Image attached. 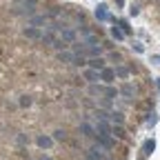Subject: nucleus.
<instances>
[{
  "instance_id": "9d476101",
  "label": "nucleus",
  "mask_w": 160,
  "mask_h": 160,
  "mask_svg": "<svg viewBox=\"0 0 160 160\" xmlns=\"http://www.w3.org/2000/svg\"><path fill=\"white\" fill-rule=\"evenodd\" d=\"M113 80H116V69H111V67L100 69V82H105V85H113Z\"/></svg>"
},
{
  "instance_id": "4468645a",
  "label": "nucleus",
  "mask_w": 160,
  "mask_h": 160,
  "mask_svg": "<svg viewBox=\"0 0 160 160\" xmlns=\"http://www.w3.org/2000/svg\"><path fill=\"white\" fill-rule=\"evenodd\" d=\"M93 16H96V20H98V22H107V20H109L107 5H98V7H96V11H93Z\"/></svg>"
},
{
  "instance_id": "412c9836",
  "label": "nucleus",
  "mask_w": 160,
  "mask_h": 160,
  "mask_svg": "<svg viewBox=\"0 0 160 160\" xmlns=\"http://www.w3.org/2000/svg\"><path fill=\"white\" fill-rule=\"evenodd\" d=\"M51 138L56 140V142H67V138H69V133H67V129L62 127V129H56V131L51 133Z\"/></svg>"
},
{
  "instance_id": "a211bd4d",
  "label": "nucleus",
  "mask_w": 160,
  "mask_h": 160,
  "mask_svg": "<svg viewBox=\"0 0 160 160\" xmlns=\"http://www.w3.org/2000/svg\"><path fill=\"white\" fill-rule=\"evenodd\" d=\"M111 136L116 140H127V131H125L122 125H111Z\"/></svg>"
},
{
  "instance_id": "c9c22d12",
  "label": "nucleus",
  "mask_w": 160,
  "mask_h": 160,
  "mask_svg": "<svg viewBox=\"0 0 160 160\" xmlns=\"http://www.w3.org/2000/svg\"><path fill=\"white\" fill-rule=\"evenodd\" d=\"M156 87H158V93H160V78H156Z\"/></svg>"
},
{
  "instance_id": "a878e982",
  "label": "nucleus",
  "mask_w": 160,
  "mask_h": 160,
  "mask_svg": "<svg viewBox=\"0 0 160 160\" xmlns=\"http://www.w3.org/2000/svg\"><path fill=\"white\" fill-rule=\"evenodd\" d=\"M156 122H158V113H156V111H151V113H149V118H147V127H156Z\"/></svg>"
},
{
  "instance_id": "f257e3e1",
  "label": "nucleus",
  "mask_w": 160,
  "mask_h": 160,
  "mask_svg": "<svg viewBox=\"0 0 160 160\" xmlns=\"http://www.w3.org/2000/svg\"><path fill=\"white\" fill-rule=\"evenodd\" d=\"M38 7V0H13V13L16 16H33Z\"/></svg>"
},
{
  "instance_id": "f3484780",
  "label": "nucleus",
  "mask_w": 160,
  "mask_h": 160,
  "mask_svg": "<svg viewBox=\"0 0 160 160\" xmlns=\"http://www.w3.org/2000/svg\"><path fill=\"white\" fill-rule=\"evenodd\" d=\"M109 33H111V38H113V40H116V42H122V40H125V38H127V33H125V31H122V29H120V27H118V25H116V22H113V27H111V29H109Z\"/></svg>"
},
{
  "instance_id": "5701e85b",
  "label": "nucleus",
  "mask_w": 160,
  "mask_h": 160,
  "mask_svg": "<svg viewBox=\"0 0 160 160\" xmlns=\"http://www.w3.org/2000/svg\"><path fill=\"white\" fill-rule=\"evenodd\" d=\"M40 42H45V45H49V47H53V42H56V36H53V31H42V40Z\"/></svg>"
},
{
  "instance_id": "f8f14e48",
  "label": "nucleus",
  "mask_w": 160,
  "mask_h": 160,
  "mask_svg": "<svg viewBox=\"0 0 160 160\" xmlns=\"http://www.w3.org/2000/svg\"><path fill=\"white\" fill-rule=\"evenodd\" d=\"M118 89H120V96H122V98H127V100L136 96V85H131V82H122Z\"/></svg>"
},
{
  "instance_id": "dca6fc26",
  "label": "nucleus",
  "mask_w": 160,
  "mask_h": 160,
  "mask_svg": "<svg viewBox=\"0 0 160 160\" xmlns=\"http://www.w3.org/2000/svg\"><path fill=\"white\" fill-rule=\"evenodd\" d=\"M82 42H85L87 47L102 45V42H100V36H98V33H93V31H89V33H85V36H82Z\"/></svg>"
},
{
  "instance_id": "2f4dec72",
  "label": "nucleus",
  "mask_w": 160,
  "mask_h": 160,
  "mask_svg": "<svg viewBox=\"0 0 160 160\" xmlns=\"http://www.w3.org/2000/svg\"><path fill=\"white\" fill-rule=\"evenodd\" d=\"M138 13H140V9H138L136 5H131V9H129V16H133V18H136Z\"/></svg>"
},
{
  "instance_id": "aec40b11",
  "label": "nucleus",
  "mask_w": 160,
  "mask_h": 160,
  "mask_svg": "<svg viewBox=\"0 0 160 160\" xmlns=\"http://www.w3.org/2000/svg\"><path fill=\"white\" fill-rule=\"evenodd\" d=\"M153 151H156V140H153V138L145 140V145H142V156H147V158H149Z\"/></svg>"
},
{
  "instance_id": "7c9ffc66",
  "label": "nucleus",
  "mask_w": 160,
  "mask_h": 160,
  "mask_svg": "<svg viewBox=\"0 0 160 160\" xmlns=\"http://www.w3.org/2000/svg\"><path fill=\"white\" fill-rule=\"evenodd\" d=\"M78 31L85 36V33H89V31H91V27H89V25H82V27H78Z\"/></svg>"
},
{
  "instance_id": "c756f323",
  "label": "nucleus",
  "mask_w": 160,
  "mask_h": 160,
  "mask_svg": "<svg viewBox=\"0 0 160 160\" xmlns=\"http://www.w3.org/2000/svg\"><path fill=\"white\" fill-rule=\"evenodd\" d=\"M27 142H29V138L25 133H18V145H27Z\"/></svg>"
},
{
  "instance_id": "6e6552de",
  "label": "nucleus",
  "mask_w": 160,
  "mask_h": 160,
  "mask_svg": "<svg viewBox=\"0 0 160 160\" xmlns=\"http://www.w3.org/2000/svg\"><path fill=\"white\" fill-rule=\"evenodd\" d=\"M82 80H85L87 85H96V82H100V71H96V69L87 67V69L82 71Z\"/></svg>"
},
{
  "instance_id": "0eeeda50",
  "label": "nucleus",
  "mask_w": 160,
  "mask_h": 160,
  "mask_svg": "<svg viewBox=\"0 0 160 160\" xmlns=\"http://www.w3.org/2000/svg\"><path fill=\"white\" fill-rule=\"evenodd\" d=\"M78 131H80V136H82V138H93V136H96V127L89 122V120H82V122L78 125Z\"/></svg>"
},
{
  "instance_id": "e433bc0d",
  "label": "nucleus",
  "mask_w": 160,
  "mask_h": 160,
  "mask_svg": "<svg viewBox=\"0 0 160 160\" xmlns=\"http://www.w3.org/2000/svg\"><path fill=\"white\" fill-rule=\"evenodd\" d=\"M116 5H118V7H122V5H125V0H116Z\"/></svg>"
},
{
  "instance_id": "6ab92c4d",
  "label": "nucleus",
  "mask_w": 160,
  "mask_h": 160,
  "mask_svg": "<svg viewBox=\"0 0 160 160\" xmlns=\"http://www.w3.org/2000/svg\"><path fill=\"white\" fill-rule=\"evenodd\" d=\"M109 120H111V125H125V113L111 109V111H109Z\"/></svg>"
},
{
  "instance_id": "ddd939ff",
  "label": "nucleus",
  "mask_w": 160,
  "mask_h": 160,
  "mask_svg": "<svg viewBox=\"0 0 160 160\" xmlns=\"http://www.w3.org/2000/svg\"><path fill=\"white\" fill-rule=\"evenodd\" d=\"M118 96H120V89H118V87H113V85H105V87H102V98L116 100Z\"/></svg>"
},
{
  "instance_id": "9b49d317",
  "label": "nucleus",
  "mask_w": 160,
  "mask_h": 160,
  "mask_svg": "<svg viewBox=\"0 0 160 160\" xmlns=\"http://www.w3.org/2000/svg\"><path fill=\"white\" fill-rule=\"evenodd\" d=\"M58 58V62H62V65H73V51L71 49H62V51H58L56 53Z\"/></svg>"
},
{
  "instance_id": "1a4fd4ad",
  "label": "nucleus",
  "mask_w": 160,
  "mask_h": 160,
  "mask_svg": "<svg viewBox=\"0 0 160 160\" xmlns=\"http://www.w3.org/2000/svg\"><path fill=\"white\" fill-rule=\"evenodd\" d=\"M58 33H60L58 38H62L67 45H71V42H76V40H78V33H76V29H71V27H65V29H60Z\"/></svg>"
},
{
  "instance_id": "f03ea898",
  "label": "nucleus",
  "mask_w": 160,
  "mask_h": 160,
  "mask_svg": "<svg viewBox=\"0 0 160 160\" xmlns=\"http://www.w3.org/2000/svg\"><path fill=\"white\" fill-rule=\"evenodd\" d=\"M107 158H109V156H107V151L100 147L98 142H96V145H91V147L85 151V160H107Z\"/></svg>"
},
{
  "instance_id": "20e7f679",
  "label": "nucleus",
  "mask_w": 160,
  "mask_h": 160,
  "mask_svg": "<svg viewBox=\"0 0 160 160\" xmlns=\"http://www.w3.org/2000/svg\"><path fill=\"white\" fill-rule=\"evenodd\" d=\"M27 25H29V27H40V29H42V27L49 25V16H47V13H33V16L27 18Z\"/></svg>"
},
{
  "instance_id": "473e14b6",
  "label": "nucleus",
  "mask_w": 160,
  "mask_h": 160,
  "mask_svg": "<svg viewBox=\"0 0 160 160\" xmlns=\"http://www.w3.org/2000/svg\"><path fill=\"white\" fill-rule=\"evenodd\" d=\"M109 58H111V60H118V62H120V60H122V56H120L118 51H113V53H109Z\"/></svg>"
},
{
  "instance_id": "f704fd0d",
  "label": "nucleus",
  "mask_w": 160,
  "mask_h": 160,
  "mask_svg": "<svg viewBox=\"0 0 160 160\" xmlns=\"http://www.w3.org/2000/svg\"><path fill=\"white\" fill-rule=\"evenodd\" d=\"M38 160H53V158H51V156H45V153H42V156H40Z\"/></svg>"
},
{
  "instance_id": "7ed1b4c3",
  "label": "nucleus",
  "mask_w": 160,
  "mask_h": 160,
  "mask_svg": "<svg viewBox=\"0 0 160 160\" xmlns=\"http://www.w3.org/2000/svg\"><path fill=\"white\" fill-rule=\"evenodd\" d=\"M93 138H96V142H98L100 147H102V149H105L107 153H109V151H111V149L116 147V138H113L111 133H96Z\"/></svg>"
},
{
  "instance_id": "c85d7f7f",
  "label": "nucleus",
  "mask_w": 160,
  "mask_h": 160,
  "mask_svg": "<svg viewBox=\"0 0 160 160\" xmlns=\"http://www.w3.org/2000/svg\"><path fill=\"white\" fill-rule=\"evenodd\" d=\"M31 105V98L29 96H22V98H20V107H29Z\"/></svg>"
},
{
  "instance_id": "393cba45",
  "label": "nucleus",
  "mask_w": 160,
  "mask_h": 160,
  "mask_svg": "<svg viewBox=\"0 0 160 160\" xmlns=\"http://www.w3.org/2000/svg\"><path fill=\"white\" fill-rule=\"evenodd\" d=\"M89 93L91 96H102V87H100L98 82L96 85H89Z\"/></svg>"
},
{
  "instance_id": "cd10ccee",
  "label": "nucleus",
  "mask_w": 160,
  "mask_h": 160,
  "mask_svg": "<svg viewBox=\"0 0 160 160\" xmlns=\"http://www.w3.org/2000/svg\"><path fill=\"white\" fill-rule=\"evenodd\" d=\"M131 49H133L136 53H145V47H142V42H138V40H136V42H131Z\"/></svg>"
},
{
  "instance_id": "bb28decb",
  "label": "nucleus",
  "mask_w": 160,
  "mask_h": 160,
  "mask_svg": "<svg viewBox=\"0 0 160 160\" xmlns=\"http://www.w3.org/2000/svg\"><path fill=\"white\" fill-rule=\"evenodd\" d=\"M116 25H118L120 29H122L125 33H129V31H131V27H129V22H127V20H118V22H116Z\"/></svg>"
},
{
  "instance_id": "4be33fe9",
  "label": "nucleus",
  "mask_w": 160,
  "mask_h": 160,
  "mask_svg": "<svg viewBox=\"0 0 160 160\" xmlns=\"http://www.w3.org/2000/svg\"><path fill=\"white\" fill-rule=\"evenodd\" d=\"M85 56H89V58H98V56H102V45L87 47V49H85Z\"/></svg>"
},
{
  "instance_id": "423d86ee",
  "label": "nucleus",
  "mask_w": 160,
  "mask_h": 160,
  "mask_svg": "<svg viewBox=\"0 0 160 160\" xmlns=\"http://www.w3.org/2000/svg\"><path fill=\"white\" fill-rule=\"evenodd\" d=\"M53 142H56V140H53L49 133H40V136H36V145H38V149H42V151H49Z\"/></svg>"
},
{
  "instance_id": "39448f33",
  "label": "nucleus",
  "mask_w": 160,
  "mask_h": 160,
  "mask_svg": "<svg viewBox=\"0 0 160 160\" xmlns=\"http://www.w3.org/2000/svg\"><path fill=\"white\" fill-rule=\"evenodd\" d=\"M22 36L27 38V40H33V42H40V40H42V29L40 27H25L22 29Z\"/></svg>"
},
{
  "instance_id": "2eb2a0df",
  "label": "nucleus",
  "mask_w": 160,
  "mask_h": 160,
  "mask_svg": "<svg viewBox=\"0 0 160 160\" xmlns=\"http://www.w3.org/2000/svg\"><path fill=\"white\" fill-rule=\"evenodd\" d=\"M87 67L100 71V69H105L107 65H105V58H102V56H98V58H87Z\"/></svg>"
},
{
  "instance_id": "b1692460",
  "label": "nucleus",
  "mask_w": 160,
  "mask_h": 160,
  "mask_svg": "<svg viewBox=\"0 0 160 160\" xmlns=\"http://www.w3.org/2000/svg\"><path fill=\"white\" fill-rule=\"evenodd\" d=\"M129 73H131V69L129 67H122V65H120V67H116V78H129Z\"/></svg>"
},
{
  "instance_id": "72a5a7b5",
  "label": "nucleus",
  "mask_w": 160,
  "mask_h": 160,
  "mask_svg": "<svg viewBox=\"0 0 160 160\" xmlns=\"http://www.w3.org/2000/svg\"><path fill=\"white\" fill-rule=\"evenodd\" d=\"M151 60H153L156 65H160V56H151Z\"/></svg>"
}]
</instances>
